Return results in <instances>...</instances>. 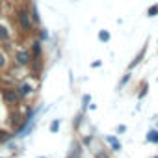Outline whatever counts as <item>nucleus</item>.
<instances>
[{"label": "nucleus", "instance_id": "nucleus-1", "mask_svg": "<svg viewBox=\"0 0 158 158\" xmlns=\"http://www.w3.org/2000/svg\"><path fill=\"white\" fill-rule=\"evenodd\" d=\"M15 15H17L19 28H21L24 34H32L35 26H34V23H32V17H30V6H17V8H15Z\"/></svg>", "mask_w": 158, "mask_h": 158}, {"label": "nucleus", "instance_id": "nucleus-2", "mask_svg": "<svg viewBox=\"0 0 158 158\" xmlns=\"http://www.w3.org/2000/svg\"><path fill=\"white\" fill-rule=\"evenodd\" d=\"M13 61H15V65H19V67H30V63H32L30 50H28V48H17V50L13 52Z\"/></svg>", "mask_w": 158, "mask_h": 158}, {"label": "nucleus", "instance_id": "nucleus-3", "mask_svg": "<svg viewBox=\"0 0 158 158\" xmlns=\"http://www.w3.org/2000/svg\"><path fill=\"white\" fill-rule=\"evenodd\" d=\"M2 101H4L6 104H10V106L19 104L23 99H21V95H19V91H17V86H15V88H4V89H2Z\"/></svg>", "mask_w": 158, "mask_h": 158}, {"label": "nucleus", "instance_id": "nucleus-4", "mask_svg": "<svg viewBox=\"0 0 158 158\" xmlns=\"http://www.w3.org/2000/svg\"><path fill=\"white\" fill-rule=\"evenodd\" d=\"M17 91H19L21 99H28V97H32V95H34V91H35V86H34L30 80H23V82L17 86Z\"/></svg>", "mask_w": 158, "mask_h": 158}, {"label": "nucleus", "instance_id": "nucleus-5", "mask_svg": "<svg viewBox=\"0 0 158 158\" xmlns=\"http://www.w3.org/2000/svg\"><path fill=\"white\" fill-rule=\"evenodd\" d=\"M82 152H84V147L80 143V139H73L71 141V147L65 154V158H82Z\"/></svg>", "mask_w": 158, "mask_h": 158}, {"label": "nucleus", "instance_id": "nucleus-6", "mask_svg": "<svg viewBox=\"0 0 158 158\" xmlns=\"http://www.w3.org/2000/svg\"><path fill=\"white\" fill-rule=\"evenodd\" d=\"M147 45H149V43H145V45H143V47L138 50V54H136V56H134V58L128 61V67H127V71H132L134 67H138V65L143 61V58H145V54H147Z\"/></svg>", "mask_w": 158, "mask_h": 158}, {"label": "nucleus", "instance_id": "nucleus-7", "mask_svg": "<svg viewBox=\"0 0 158 158\" xmlns=\"http://www.w3.org/2000/svg\"><path fill=\"white\" fill-rule=\"evenodd\" d=\"M11 35H13V34H11L10 24L4 23V21H0V43H10Z\"/></svg>", "mask_w": 158, "mask_h": 158}, {"label": "nucleus", "instance_id": "nucleus-8", "mask_svg": "<svg viewBox=\"0 0 158 158\" xmlns=\"http://www.w3.org/2000/svg\"><path fill=\"white\" fill-rule=\"evenodd\" d=\"M104 141L110 145V152H119L121 149H123V145H121V141H119V138L117 136H104Z\"/></svg>", "mask_w": 158, "mask_h": 158}, {"label": "nucleus", "instance_id": "nucleus-9", "mask_svg": "<svg viewBox=\"0 0 158 158\" xmlns=\"http://www.w3.org/2000/svg\"><path fill=\"white\" fill-rule=\"evenodd\" d=\"M30 17H32L34 26H35V28H39V26H41V15H39V10H37L35 2H32V4H30Z\"/></svg>", "mask_w": 158, "mask_h": 158}, {"label": "nucleus", "instance_id": "nucleus-10", "mask_svg": "<svg viewBox=\"0 0 158 158\" xmlns=\"http://www.w3.org/2000/svg\"><path fill=\"white\" fill-rule=\"evenodd\" d=\"M145 141H147V143L158 145V128H151V130L145 134Z\"/></svg>", "mask_w": 158, "mask_h": 158}, {"label": "nucleus", "instance_id": "nucleus-11", "mask_svg": "<svg viewBox=\"0 0 158 158\" xmlns=\"http://www.w3.org/2000/svg\"><path fill=\"white\" fill-rule=\"evenodd\" d=\"M130 78H132V71H127L123 76H121V80H119V84H117V91H121V89H125V86L130 82Z\"/></svg>", "mask_w": 158, "mask_h": 158}, {"label": "nucleus", "instance_id": "nucleus-12", "mask_svg": "<svg viewBox=\"0 0 158 158\" xmlns=\"http://www.w3.org/2000/svg\"><path fill=\"white\" fill-rule=\"evenodd\" d=\"M8 65H10V58H8L4 48H0V71H6Z\"/></svg>", "mask_w": 158, "mask_h": 158}, {"label": "nucleus", "instance_id": "nucleus-13", "mask_svg": "<svg viewBox=\"0 0 158 158\" xmlns=\"http://www.w3.org/2000/svg\"><path fill=\"white\" fill-rule=\"evenodd\" d=\"M82 123H84V112L80 110V112H78V114L73 117V128H74V130H78Z\"/></svg>", "mask_w": 158, "mask_h": 158}, {"label": "nucleus", "instance_id": "nucleus-14", "mask_svg": "<svg viewBox=\"0 0 158 158\" xmlns=\"http://www.w3.org/2000/svg\"><path fill=\"white\" fill-rule=\"evenodd\" d=\"M93 141H95V134H88V136L80 138V143H82V147H84V149L91 147V143H93Z\"/></svg>", "mask_w": 158, "mask_h": 158}, {"label": "nucleus", "instance_id": "nucleus-15", "mask_svg": "<svg viewBox=\"0 0 158 158\" xmlns=\"http://www.w3.org/2000/svg\"><path fill=\"white\" fill-rule=\"evenodd\" d=\"M97 37H99V41H101V43H108V41L112 39V35H110V32H108V30H99Z\"/></svg>", "mask_w": 158, "mask_h": 158}, {"label": "nucleus", "instance_id": "nucleus-16", "mask_svg": "<svg viewBox=\"0 0 158 158\" xmlns=\"http://www.w3.org/2000/svg\"><path fill=\"white\" fill-rule=\"evenodd\" d=\"M37 39H39L41 43H43V41H47V39H48V30L39 26V28H37Z\"/></svg>", "mask_w": 158, "mask_h": 158}, {"label": "nucleus", "instance_id": "nucleus-17", "mask_svg": "<svg viewBox=\"0 0 158 158\" xmlns=\"http://www.w3.org/2000/svg\"><path fill=\"white\" fill-rule=\"evenodd\" d=\"M60 127H61V121H60V119H52L50 125H48V130H50L52 134H56V132L60 130Z\"/></svg>", "mask_w": 158, "mask_h": 158}, {"label": "nucleus", "instance_id": "nucleus-18", "mask_svg": "<svg viewBox=\"0 0 158 158\" xmlns=\"http://www.w3.org/2000/svg\"><path fill=\"white\" fill-rule=\"evenodd\" d=\"M147 91H149V84H147V82H141V86H139V91H138V99L141 101V99L147 95Z\"/></svg>", "mask_w": 158, "mask_h": 158}, {"label": "nucleus", "instance_id": "nucleus-19", "mask_svg": "<svg viewBox=\"0 0 158 158\" xmlns=\"http://www.w3.org/2000/svg\"><path fill=\"white\" fill-rule=\"evenodd\" d=\"M89 104H91V95H88V93H86V95H82V106H80V110H82V112H86V108H88Z\"/></svg>", "mask_w": 158, "mask_h": 158}, {"label": "nucleus", "instance_id": "nucleus-20", "mask_svg": "<svg viewBox=\"0 0 158 158\" xmlns=\"http://www.w3.org/2000/svg\"><path fill=\"white\" fill-rule=\"evenodd\" d=\"M158 15V2L156 4H151L147 8V17H156Z\"/></svg>", "mask_w": 158, "mask_h": 158}, {"label": "nucleus", "instance_id": "nucleus-21", "mask_svg": "<svg viewBox=\"0 0 158 158\" xmlns=\"http://www.w3.org/2000/svg\"><path fill=\"white\" fill-rule=\"evenodd\" d=\"M93 158H112V156H110V152H108V151H104V149H99V151L95 152V156H93Z\"/></svg>", "mask_w": 158, "mask_h": 158}, {"label": "nucleus", "instance_id": "nucleus-22", "mask_svg": "<svg viewBox=\"0 0 158 158\" xmlns=\"http://www.w3.org/2000/svg\"><path fill=\"white\" fill-rule=\"evenodd\" d=\"M115 132H117V134H125V132H127V125H119V127L115 128Z\"/></svg>", "mask_w": 158, "mask_h": 158}, {"label": "nucleus", "instance_id": "nucleus-23", "mask_svg": "<svg viewBox=\"0 0 158 158\" xmlns=\"http://www.w3.org/2000/svg\"><path fill=\"white\" fill-rule=\"evenodd\" d=\"M101 65H102V60H95V61L91 63V67H93V69H97V67H101Z\"/></svg>", "mask_w": 158, "mask_h": 158}, {"label": "nucleus", "instance_id": "nucleus-24", "mask_svg": "<svg viewBox=\"0 0 158 158\" xmlns=\"http://www.w3.org/2000/svg\"><path fill=\"white\" fill-rule=\"evenodd\" d=\"M0 15H2V0H0Z\"/></svg>", "mask_w": 158, "mask_h": 158}, {"label": "nucleus", "instance_id": "nucleus-25", "mask_svg": "<svg viewBox=\"0 0 158 158\" xmlns=\"http://www.w3.org/2000/svg\"><path fill=\"white\" fill-rule=\"evenodd\" d=\"M151 158H158V154H154V156H151Z\"/></svg>", "mask_w": 158, "mask_h": 158}, {"label": "nucleus", "instance_id": "nucleus-26", "mask_svg": "<svg viewBox=\"0 0 158 158\" xmlns=\"http://www.w3.org/2000/svg\"><path fill=\"white\" fill-rule=\"evenodd\" d=\"M156 128H158V123H156Z\"/></svg>", "mask_w": 158, "mask_h": 158}, {"label": "nucleus", "instance_id": "nucleus-27", "mask_svg": "<svg viewBox=\"0 0 158 158\" xmlns=\"http://www.w3.org/2000/svg\"><path fill=\"white\" fill-rule=\"evenodd\" d=\"M0 158H4V156H0Z\"/></svg>", "mask_w": 158, "mask_h": 158}]
</instances>
